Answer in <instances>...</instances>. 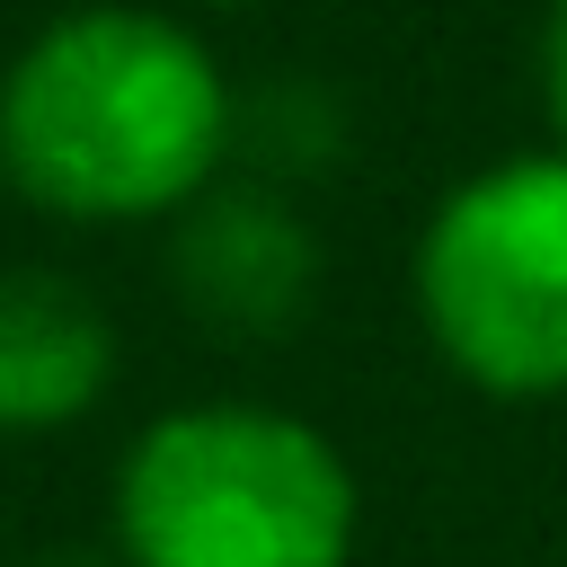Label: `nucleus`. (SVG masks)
<instances>
[{
    "label": "nucleus",
    "mask_w": 567,
    "mask_h": 567,
    "mask_svg": "<svg viewBox=\"0 0 567 567\" xmlns=\"http://www.w3.org/2000/svg\"><path fill=\"white\" fill-rule=\"evenodd\" d=\"M239 133V97L195 27L89 0L35 27L0 80V168L62 221L186 213Z\"/></svg>",
    "instance_id": "obj_1"
},
{
    "label": "nucleus",
    "mask_w": 567,
    "mask_h": 567,
    "mask_svg": "<svg viewBox=\"0 0 567 567\" xmlns=\"http://www.w3.org/2000/svg\"><path fill=\"white\" fill-rule=\"evenodd\" d=\"M124 567H346L354 470L266 399H195L133 434L115 470Z\"/></svg>",
    "instance_id": "obj_2"
},
{
    "label": "nucleus",
    "mask_w": 567,
    "mask_h": 567,
    "mask_svg": "<svg viewBox=\"0 0 567 567\" xmlns=\"http://www.w3.org/2000/svg\"><path fill=\"white\" fill-rule=\"evenodd\" d=\"M434 354L487 399L567 390V151L461 177L416 239Z\"/></svg>",
    "instance_id": "obj_3"
},
{
    "label": "nucleus",
    "mask_w": 567,
    "mask_h": 567,
    "mask_svg": "<svg viewBox=\"0 0 567 567\" xmlns=\"http://www.w3.org/2000/svg\"><path fill=\"white\" fill-rule=\"evenodd\" d=\"M168 275L213 328L275 337L319 292V239H310V221L292 213L284 186H204L177 213Z\"/></svg>",
    "instance_id": "obj_4"
},
{
    "label": "nucleus",
    "mask_w": 567,
    "mask_h": 567,
    "mask_svg": "<svg viewBox=\"0 0 567 567\" xmlns=\"http://www.w3.org/2000/svg\"><path fill=\"white\" fill-rule=\"evenodd\" d=\"M115 381V319L44 266L0 275V434H62Z\"/></svg>",
    "instance_id": "obj_5"
},
{
    "label": "nucleus",
    "mask_w": 567,
    "mask_h": 567,
    "mask_svg": "<svg viewBox=\"0 0 567 567\" xmlns=\"http://www.w3.org/2000/svg\"><path fill=\"white\" fill-rule=\"evenodd\" d=\"M239 133L257 142V159H266V168H328V159H337V142H346V115H337V97H328L319 80H284V89L248 97Z\"/></svg>",
    "instance_id": "obj_6"
},
{
    "label": "nucleus",
    "mask_w": 567,
    "mask_h": 567,
    "mask_svg": "<svg viewBox=\"0 0 567 567\" xmlns=\"http://www.w3.org/2000/svg\"><path fill=\"white\" fill-rule=\"evenodd\" d=\"M540 106H549V133L567 142V0H549L540 18Z\"/></svg>",
    "instance_id": "obj_7"
},
{
    "label": "nucleus",
    "mask_w": 567,
    "mask_h": 567,
    "mask_svg": "<svg viewBox=\"0 0 567 567\" xmlns=\"http://www.w3.org/2000/svg\"><path fill=\"white\" fill-rule=\"evenodd\" d=\"M35 567H106V558H80V549H53V558H35Z\"/></svg>",
    "instance_id": "obj_8"
},
{
    "label": "nucleus",
    "mask_w": 567,
    "mask_h": 567,
    "mask_svg": "<svg viewBox=\"0 0 567 567\" xmlns=\"http://www.w3.org/2000/svg\"><path fill=\"white\" fill-rule=\"evenodd\" d=\"M213 9H248V0H213Z\"/></svg>",
    "instance_id": "obj_9"
}]
</instances>
